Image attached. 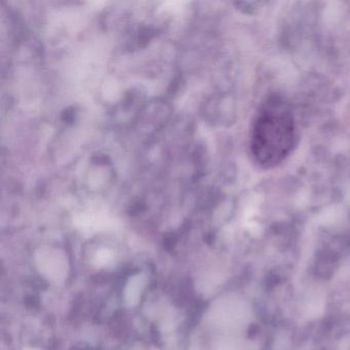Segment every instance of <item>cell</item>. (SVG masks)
Instances as JSON below:
<instances>
[{"instance_id":"cell-1","label":"cell","mask_w":350,"mask_h":350,"mask_svg":"<svg viewBox=\"0 0 350 350\" xmlns=\"http://www.w3.org/2000/svg\"><path fill=\"white\" fill-rule=\"evenodd\" d=\"M296 142V124L282 98H268L256 116L251 136V151L260 167L271 169L292 152Z\"/></svg>"}]
</instances>
